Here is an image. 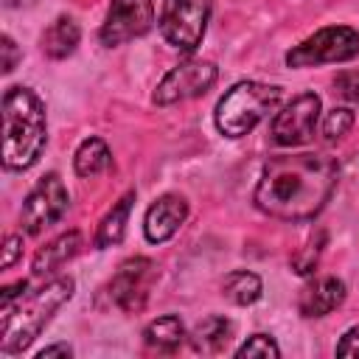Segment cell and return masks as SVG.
<instances>
[{
    "mask_svg": "<svg viewBox=\"0 0 359 359\" xmlns=\"http://www.w3.org/2000/svg\"><path fill=\"white\" fill-rule=\"evenodd\" d=\"M154 25V0H112L98 31L101 45L118 48L129 39L149 34Z\"/></svg>",
    "mask_w": 359,
    "mask_h": 359,
    "instance_id": "obj_10",
    "label": "cell"
},
{
    "mask_svg": "<svg viewBox=\"0 0 359 359\" xmlns=\"http://www.w3.org/2000/svg\"><path fill=\"white\" fill-rule=\"evenodd\" d=\"M0 42H3V45H0V50H3V73H11V70L17 67V62H20V50H17L14 39H11L8 34H3Z\"/></svg>",
    "mask_w": 359,
    "mask_h": 359,
    "instance_id": "obj_27",
    "label": "cell"
},
{
    "mask_svg": "<svg viewBox=\"0 0 359 359\" xmlns=\"http://www.w3.org/2000/svg\"><path fill=\"white\" fill-rule=\"evenodd\" d=\"M70 353H73V351H70V345H65V342H62V345H50V348H42V351L36 353V359H50V356H65V359H67Z\"/></svg>",
    "mask_w": 359,
    "mask_h": 359,
    "instance_id": "obj_28",
    "label": "cell"
},
{
    "mask_svg": "<svg viewBox=\"0 0 359 359\" xmlns=\"http://www.w3.org/2000/svg\"><path fill=\"white\" fill-rule=\"evenodd\" d=\"M337 356H359V325L348 328L337 342Z\"/></svg>",
    "mask_w": 359,
    "mask_h": 359,
    "instance_id": "obj_26",
    "label": "cell"
},
{
    "mask_svg": "<svg viewBox=\"0 0 359 359\" xmlns=\"http://www.w3.org/2000/svg\"><path fill=\"white\" fill-rule=\"evenodd\" d=\"M339 165L325 154H278L261 168L252 202L266 216L283 222L314 219L337 188Z\"/></svg>",
    "mask_w": 359,
    "mask_h": 359,
    "instance_id": "obj_1",
    "label": "cell"
},
{
    "mask_svg": "<svg viewBox=\"0 0 359 359\" xmlns=\"http://www.w3.org/2000/svg\"><path fill=\"white\" fill-rule=\"evenodd\" d=\"M353 121H356V115H353V109H348V107H334L328 115H325V121H323V135H325V140H342L351 129H353Z\"/></svg>",
    "mask_w": 359,
    "mask_h": 359,
    "instance_id": "obj_22",
    "label": "cell"
},
{
    "mask_svg": "<svg viewBox=\"0 0 359 359\" xmlns=\"http://www.w3.org/2000/svg\"><path fill=\"white\" fill-rule=\"evenodd\" d=\"M216 76H219V70H216L213 62L185 59L157 81V90H154L151 98H154L157 107H168V104H177V101L205 95L216 84Z\"/></svg>",
    "mask_w": 359,
    "mask_h": 359,
    "instance_id": "obj_9",
    "label": "cell"
},
{
    "mask_svg": "<svg viewBox=\"0 0 359 359\" xmlns=\"http://www.w3.org/2000/svg\"><path fill=\"white\" fill-rule=\"evenodd\" d=\"M76 280L70 275H56L45 280L36 289H28L14 297L11 303H3V323H0V353L14 356L22 353L50 323V317L73 297Z\"/></svg>",
    "mask_w": 359,
    "mask_h": 359,
    "instance_id": "obj_2",
    "label": "cell"
},
{
    "mask_svg": "<svg viewBox=\"0 0 359 359\" xmlns=\"http://www.w3.org/2000/svg\"><path fill=\"white\" fill-rule=\"evenodd\" d=\"M81 247V233L79 230H67L62 236H56L53 241H48L45 247L36 250L34 255V275L42 278V275H53L65 261H70Z\"/></svg>",
    "mask_w": 359,
    "mask_h": 359,
    "instance_id": "obj_14",
    "label": "cell"
},
{
    "mask_svg": "<svg viewBox=\"0 0 359 359\" xmlns=\"http://www.w3.org/2000/svg\"><path fill=\"white\" fill-rule=\"evenodd\" d=\"M67 202H70V194L62 182V177L56 171H48L45 177L36 180V185L31 188V194L25 196L22 202V210H20V224L28 236H36L42 233L45 227L56 224L65 210H67Z\"/></svg>",
    "mask_w": 359,
    "mask_h": 359,
    "instance_id": "obj_8",
    "label": "cell"
},
{
    "mask_svg": "<svg viewBox=\"0 0 359 359\" xmlns=\"http://www.w3.org/2000/svg\"><path fill=\"white\" fill-rule=\"evenodd\" d=\"M317 121H320V95L300 93L283 109L275 112L269 123V135L278 146H303L311 140Z\"/></svg>",
    "mask_w": 359,
    "mask_h": 359,
    "instance_id": "obj_11",
    "label": "cell"
},
{
    "mask_svg": "<svg viewBox=\"0 0 359 359\" xmlns=\"http://www.w3.org/2000/svg\"><path fill=\"white\" fill-rule=\"evenodd\" d=\"M283 90L278 84L264 81H236L216 104V129L224 137H244L250 135L269 112L278 109Z\"/></svg>",
    "mask_w": 359,
    "mask_h": 359,
    "instance_id": "obj_4",
    "label": "cell"
},
{
    "mask_svg": "<svg viewBox=\"0 0 359 359\" xmlns=\"http://www.w3.org/2000/svg\"><path fill=\"white\" fill-rule=\"evenodd\" d=\"M236 356L238 359H244V356H264V359H275V356H280V348L275 345V339L269 337V334H252L244 345H238L236 348Z\"/></svg>",
    "mask_w": 359,
    "mask_h": 359,
    "instance_id": "obj_23",
    "label": "cell"
},
{
    "mask_svg": "<svg viewBox=\"0 0 359 359\" xmlns=\"http://www.w3.org/2000/svg\"><path fill=\"white\" fill-rule=\"evenodd\" d=\"M112 165V154L109 146L101 137H87L81 140V146L73 154V168L79 177H95L101 171H107Z\"/></svg>",
    "mask_w": 359,
    "mask_h": 359,
    "instance_id": "obj_19",
    "label": "cell"
},
{
    "mask_svg": "<svg viewBox=\"0 0 359 359\" xmlns=\"http://www.w3.org/2000/svg\"><path fill=\"white\" fill-rule=\"evenodd\" d=\"M233 339V323L222 314H210L191 331V348L199 353H219Z\"/></svg>",
    "mask_w": 359,
    "mask_h": 359,
    "instance_id": "obj_15",
    "label": "cell"
},
{
    "mask_svg": "<svg viewBox=\"0 0 359 359\" xmlns=\"http://www.w3.org/2000/svg\"><path fill=\"white\" fill-rule=\"evenodd\" d=\"M31 3H36V0H3V6H8V8H20V6H31Z\"/></svg>",
    "mask_w": 359,
    "mask_h": 359,
    "instance_id": "obj_29",
    "label": "cell"
},
{
    "mask_svg": "<svg viewBox=\"0 0 359 359\" xmlns=\"http://www.w3.org/2000/svg\"><path fill=\"white\" fill-rule=\"evenodd\" d=\"M323 247H325V233L317 230V236H309V241L303 244V250L292 258V269L297 275H311L314 266H317V261H320V255H323Z\"/></svg>",
    "mask_w": 359,
    "mask_h": 359,
    "instance_id": "obj_21",
    "label": "cell"
},
{
    "mask_svg": "<svg viewBox=\"0 0 359 359\" xmlns=\"http://www.w3.org/2000/svg\"><path fill=\"white\" fill-rule=\"evenodd\" d=\"M79 25L73 17H56L42 34V53L48 59H67L79 45Z\"/></svg>",
    "mask_w": 359,
    "mask_h": 359,
    "instance_id": "obj_16",
    "label": "cell"
},
{
    "mask_svg": "<svg viewBox=\"0 0 359 359\" xmlns=\"http://www.w3.org/2000/svg\"><path fill=\"white\" fill-rule=\"evenodd\" d=\"M213 0H163L160 8V34L180 53H194L208 31Z\"/></svg>",
    "mask_w": 359,
    "mask_h": 359,
    "instance_id": "obj_5",
    "label": "cell"
},
{
    "mask_svg": "<svg viewBox=\"0 0 359 359\" xmlns=\"http://www.w3.org/2000/svg\"><path fill=\"white\" fill-rule=\"evenodd\" d=\"M20 255H22V236H17V233L6 236V241H3V269L14 266V261Z\"/></svg>",
    "mask_w": 359,
    "mask_h": 359,
    "instance_id": "obj_25",
    "label": "cell"
},
{
    "mask_svg": "<svg viewBox=\"0 0 359 359\" xmlns=\"http://www.w3.org/2000/svg\"><path fill=\"white\" fill-rule=\"evenodd\" d=\"M132 202H135V191H126V194L112 205V210L101 219L98 233H95V247H98V250L121 244V238H123V233H126L129 213H132Z\"/></svg>",
    "mask_w": 359,
    "mask_h": 359,
    "instance_id": "obj_18",
    "label": "cell"
},
{
    "mask_svg": "<svg viewBox=\"0 0 359 359\" xmlns=\"http://www.w3.org/2000/svg\"><path fill=\"white\" fill-rule=\"evenodd\" d=\"M188 219V202L185 196L180 194H163L157 196L149 210H146V219H143V233L151 244H163L168 241L180 227L182 222Z\"/></svg>",
    "mask_w": 359,
    "mask_h": 359,
    "instance_id": "obj_12",
    "label": "cell"
},
{
    "mask_svg": "<svg viewBox=\"0 0 359 359\" xmlns=\"http://www.w3.org/2000/svg\"><path fill=\"white\" fill-rule=\"evenodd\" d=\"M154 280H157L154 261L143 258V255H135V258H126L115 269V275L104 286V294H107L109 306H115V309H121L126 314H137V311H143Z\"/></svg>",
    "mask_w": 359,
    "mask_h": 359,
    "instance_id": "obj_7",
    "label": "cell"
},
{
    "mask_svg": "<svg viewBox=\"0 0 359 359\" xmlns=\"http://www.w3.org/2000/svg\"><path fill=\"white\" fill-rule=\"evenodd\" d=\"M48 115L42 98L22 84L3 93V165L8 171H28L45 151Z\"/></svg>",
    "mask_w": 359,
    "mask_h": 359,
    "instance_id": "obj_3",
    "label": "cell"
},
{
    "mask_svg": "<svg viewBox=\"0 0 359 359\" xmlns=\"http://www.w3.org/2000/svg\"><path fill=\"white\" fill-rule=\"evenodd\" d=\"M334 87L337 93L351 101V104H359V70H342L337 79H334Z\"/></svg>",
    "mask_w": 359,
    "mask_h": 359,
    "instance_id": "obj_24",
    "label": "cell"
},
{
    "mask_svg": "<svg viewBox=\"0 0 359 359\" xmlns=\"http://www.w3.org/2000/svg\"><path fill=\"white\" fill-rule=\"evenodd\" d=\"M143 339L149 348H154L160 353H171L185 339V323L180 320V314H163L143 328Z\"/></svg>",
    "mask_w": 359,
    "mask_h": 359,
    "instance_id": "obj_17",
    "label": "cell"
},
{
    "mask_svg": "<svg viewBox=\"0 0 359 359\" xmlns=\"http://www.w3.org/2000/svg\"><path fill=\"white\" fill-rule=\"evenodd\" d=\"M348 289L345 283L337 278V275H323V278H314L311 283H306L297 294V311L303 317H325L331 314L334 309L342 306Z\"/></svg>",
    "mask_w": 359,
    "mask_h": 359,
    "instance_id": "obj_13",
    "label": "cell"
},
{
    "mask_svg": "<svg viewBox=\"0 0 359 359\" xmlns=\"http://www.w3.org/2000/svg\"><path fill=\"white\" fill-rule=\"evenodd\" d=\"M222 294L236 303V306H252L261 294H264V283L255 272H247V269H236L224 278L222 283Z\"/></svg>",
    "mask_w": 359,
    "mask_h": 359,
    "instance_id": "obj_20",
    "label": "cell"
},
{
    "mask_svg": "<svg viewBox=\"0 0 359 359\" xmlns=\"http://www.w3.org/2000/svg\"><path fill=\"white\" fill-rule=\"evenodd\" d=\"M353 56H359V31L351 25H325L311 36H306L292 50H286V65L317 67V65L351 62Z\"/></svg>",
    "mask_w": 359,
    "mask_h": 359,
    "instance_id": "obj_6",
    "label": "cell"
}]
</instances>
